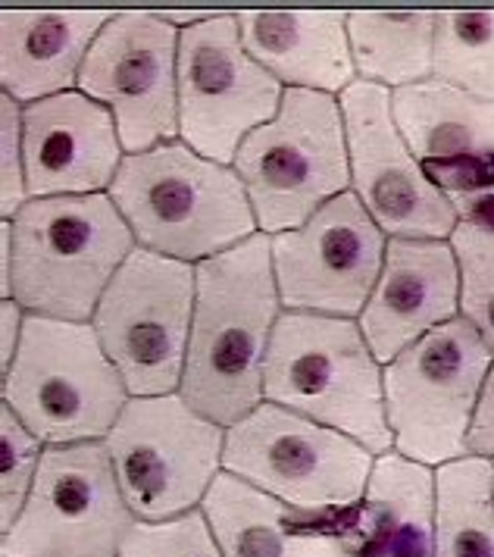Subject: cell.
Segmentation results:
<instances>
[{
    "label": "cell",
    "mask_w": 494,
    "mask_h": 557,
    "mask_svg": "<svg viewBox=\"0 0 494 557\" xmlns=\"http://www.w3.org/2000/svg\"><path fill=\"white\" fill-rule=\"evenodd\" d=\"M272 273V235L198 263V298L178 395L220 423H242L263 405V363L282 317Z\"/></svg>",
    "instance_id": "cell-1"
},
{
    "label": "cell",
    "mask_w": 494,
    "mask_h": 557,
    "mask_svg": "<svg viewBox=\"0 0 494 557\" xmlns=\"http://www.w3.org/2000/svg\"><path fill=\"white\" fill-rule=\"evenodd\" d=\"M107 195L138 248L195 267L260 232L238 173L200 157L182 138L153 151L125 153Z\"/></svg>",
    "instance_id": "cell-2"
},
{
    "label": "cell",
    "mask_w": 494,
    "mask_h": 557,
    "mask_svg": "<svg viewBox=\"0 0 494 557\" xmlns=\"http://www.w3.org/2000/svg\"><path fill=\"white\" fill-rule=\"evenodd\" d=\"M263 398L345 432L375 457L395 451L385 370L357 320L282 310L263 363Z\"/></svg>",
    "instance_id": "cell-3"
},
{
    "label": "cell",
    "mask_w": 494,
    "mask_h": 557,
    "mask_svg": "<svg viewBox=\"0 0 494 557\" xmlns=\"http://www.w3.org/2000/svg\"><path fill=\"white\" fill-rule=\"evenodd\" d=\"M10 228L13 301L70 323L95 320L107 285L138 248L110 195L32 198Z\"/></svg>",
    "instance_id": "cell-4"
},
{
    "label": "cell",
    "mask_w": 494,
    "mask_h": 557,
    "mask_svg": "<svg viewBox=\"0 0 494 557\" xmlns=\"http://www.w3.org/2000/svg\"><path fill=\"white\" fill-rule=\"evenodd\" d=\"M128 398L91 323L25 317L16 360L3 373V405L45 448L103 442Z\"/></svg>",
    "instance_id": "cell-5"
},
{
    "label": "cell",
    "mask_w": 494,
    "mask_h": 557,
    "mask_svg": "<svg viewBox=\"0 0 494 557\" xmlns=\"http://www.w3.org/2000/svg\"><path fill=\"white\" fill-rule=\"evenodd\" d=\"M232 170L245 185L260 232L300 228L322 203L350 191L342 101L285 88L275 120L247 135Z\"/></svg>",
    "instance_id": "cell-6"
},
{
    "label": "cell",
    "mask_w": 494,
    "mask_h": 557,
    "mask_svg": "<svg viewBox=\"0 0 494 557\" xmlns=\"http://www.w3.org/2000/svg\"><path fill=\"white\" fill-rule=\"evenodd\" d=\"M372 467L357 438L272 401L225 430V473L307 513L357 510Z\"/></svg>",
    "instance_id": "cell-7"
},
{
    "label": "cell",
    "mask_w": 494,
    "mask_h": 557,
    "mask_svg": "<svg viewBox=\"0 0 494 557\" xmlns=\"http://www.w3.org/2000/svg\"><path fill=\"white\" fill-rule=\"evenodd\" d=\"M494 355L464 317L385 363V407L397 455L425 467L470 457V430Z\"/></svg>",
    "instance_id": "cell-8"
},
{
    "label": "cell",
    "mask_w": 494,
    "mask_h": 557,
    "mask_svg": "<svg viewBox=\"0 0 494 557\" xmlns=\"http://www.w3.org/2000/svg\"><path fill=\"white\" fill-rule=\"evenodd\" d=\"M198 267L135 248L107 285L91 326L132 398L175 395L185 373Z\"/></svg>",
    "instance_id": "cell-9"
},
{
    "label": "cell",
    "mask_w": 494,
    "mask_h": 557,
    "mask_svg": "<svg viewBox=\"0 0 494 557\" xmlns=\"http://www.w3.org/2000/svg\"><path fill=\"white\" fill-rule=\"evenodd\" d=\"M103 442L135 520L157 523L195 510L223 473L225 430L178 392L128 398Z\"/></svg>",
    "instance_id": "cell-10"
},
{
    "label": "cell",
    "mask_w": 494,
    "mask_h": 557,
    "mask_svg": "<svg viewBox=\"0 0 494 557\" xmlns=\"http://www.w3.org/2000/svg\"><path fill=\"white\" fill-rule=\"evenodd\" d=\"M282 98L285 85L247 53L235 13H210L178 32V138L192 151L232 166Z\"/></svg>",
    "instance_id": "cell-11"
},
{
    "label": "cell",
    "mask_w": 494,
    "mask_h": 557,
    "mask_svg": "<svg viewBox=\"0 0 494 557\" xmlns=\"http://www.w3.org/2000/svg\"><path fill=\"white\" fill-rule=\"evenodd\" d=\"M132 527L107 442L48 445L0 557H120Z\"/></svg>",
    "instance_id": "cell-12"
},
{
    "label": "cell",
    "mask_w": 494,
    "mask_h": 557,
    "mask_svg": "<svg viewBox=\"0 0 494 557\" xmlns=\"http://www.w3.org/2000/svg\"><path fill=\"white\" fill-rule=\"evenodd\" d=\"M78 91L113 113L125 153L178 141V28L160 13H113L85 57Z\"/></svg>",
    "instance_id": "cell-13"
},
{
    "label": "cell",
    "mask_w": 494,
    "mask_h": 557,
    "mask_svg": "<svg viewBox=\"0 0 494 557\" xmlns=\"http://www.w3.org/2000/svg\"><path fill=\"white\" fill-rule=\"evenodd\" d=\"M388 235L354 191L292 232L272 235V273L285 310L360 320L385 267Z\"/></svg>",
    "instance_id": "cell-14"
},
{
    "label": "cell",
    "mask_w": 494,
    "mask_h": 557,
    "mask_svg": "<svg viewBox=\"0 0 494 557\" xmlns=\"http://www.w3.org/2000/svg\"><path fill=\"white\" fill-rule=\"evenodd\" d=\"M342 101L350 153V191L388 238L450 242L457 207L422 170L392 116V91L354 82Z\"/></svg>",
    "instance_id": "cell-15"
},
{
    "label": "cell",
    "mask_w": 494,
    "mask_h": 557,
    "mask_svg": "<svg viewBox=\"0 0 494 557\" xmlns=\"http://www.w3.org/2000/svg\"><path fill=\"white\" fill-rule=\"evenodd\" d=\"M23 148L28 201L107 195L125 160L113 113L78 88L23 107Z\"/></svg>",
    "instance_id": "cell-16"
},
{
    "label": "cell",
    "mask_w": 494,
    "mask_h": 557,
    "mask_svg": "<svg viewBox=\"0 0 494 557\" xmlns=\"http://www.w3.org/2000/svg\"><path fill=\"white\" fill-rule=\"evenodd\" d=\"M392 116L422 170L447 198L472 195L494 176V101L425 78L392 91Z\"/></svg>",
    "instance_id": "cell-17"
},
{
    "label": "cell",
    "mask_w": 494,
    "mask_h": 557,
    "mask_svg": "<svg viewBox=\"0 0 494 557\" xmlns=\"http://www.w3.org/2000/svg\"><path fill=\"white\" fill-rule=\"evenodd\" d=\"M460 317V267L450 242L388 238L385 267L360 313L372 357L392 363L422 335Z\"/></svg>",
    "instance_id": "cell-18"
},
{
    "label": "cell",
    "mask_w": 494,
    "mask_h": 557,
    "mask_svg": "<svg viewBox=\"0 0 494 557\" xmlns=\"http://www.w3.org/2000/svg\"><path fill=\"white\" fill-rule=\"evenodd\" d=\"M200 507L223 557H357L354 510L307 513L225 470Z\"/></svg>",
    "instance_id": "cell-19"
},
{
    "label": "cell",
    "mask_w": 494,
    "mask_h": 557,
    "mask_svg": "<svg viewBox=\"0 0 494 557\" xmlns=\"http://www.w3.org/2000/svg\"><path fill=\"white\" fill-rule=\"evenodd\" d=\"M110 20V10H0L3 95L28 107L75 91L85 57Z\"/></svg>",
    "instance_id": "cell-20"
},
{
    "label": "cell",
    "mask_w": 494,
    "mask_h": 557,
    "mask_svg": "<svg viewBox=\"0 0 494 557\" xmlns=\"http://www.w3.org/2000/svg\"><path fill=\"white\" fill-rule=\"evenodd\" d=\"M247 53L285 88L345 95L357 82L345 10L235 13Z\"/></svg>",
    "instance_id": "cell-21"
},
{
    "label": "cell",
    "mask_w": 494,
    "mask_h": 557,
    "mask_svg": "<svg viewBox=\"0 0 494 557\" xmlns=\"http://www.w3.org/2000/svg\"><path fill=\"white\" fill-rule=\"evenodd\" d=\"M354 527L357 557H435V470L397 451L375 457Z\"/></svg>",
    "instance_id": "cell-22"
},
{
    "label": "cell",
    "mask_w": 494,
    "mask_h": 557,
    "mask_svg": "<svg viewBox=\"0 0 494 557\" xmlns=\"http://www.w3.org/2000/svg\"><path fill=\"white\" fill-rule=\"evenodd\" d=\"M435 16L432 10L385 13L354 10L347 13V38L354 70L360 82L382 85L388 91L432 78L435 60Z\"/></svg>",
    "instance_id": "cell-23"
},
{
    "label": "cell",
    "mask_w": 494,
    "mask_h": 557,
    "mask_svg": "<svg viewBox=\"0 0 494 557\" xmlns=\"http://www.w3.org/2000/svg\"><path fill=\"white\" fill-rule=\"evenodd\" d=\"M435 557H494V460L435 467Z\"/></svg>",
    "instance_id": "cell-24"
},
{
    "label": "cell",
    "mask_w": 494,
    "mask_h": 557,
    "mask_svg": "<svg viewBox=\"0 0 494 557\" xmlns=\"http://www.w3.org/2000/svg\"><path fill=\"white\" fill-rule=\"evenodd\" d=\"M432 78L494 101V10H442L435 16Z\"/></svg>",
    "instance_id": "cell-25"
},
{
    "label": "cell",
    "mask_w": 494,
    "mask_h": 557,
    "mask_svg": "<svg viewBox=\"0 0 494 557\" xmlns=\"http://www.w3.org/2000/svg\"><path fill=\"white\" fill-rule=\"evenodd\" d=\"M450 248L460 267V317L494 355V232L476 220H460Z\"/></svg>",
    "instance_id": "cell-26"
},
{
    "label": "cell",
    "mask_w": 494,
    "mask_h": 557,
    "mask_svg": "<svg viewBox=\"0 0 494 557\" xmlns=\"http://www.w3.org/2000/svg\"><path fill=\"white\" fill-rule=\"evenodd\" d=\"M45 457V445L28 432L23 420L0 407V532L16 527Z\"/></svg>",
    "instance_id": "cell-27"
},
{
    "label": "cell",
    "mask_w": 494,
    "mask_h": 557,
    "mask_svg": "<svg viewBox=\"0 0 494 557\" xmlns=\"http://www.w3.org/2000/svg\"><path fill=\"white\" fill-rule=\"evenodd\" d=\"M120 557H223V548L203 507H195L173 520H135Z\"/></svg>",
    "instance_id": "cell-28"
},
{
    "label": "cell",
    "mask_w": 494,
    "mask_h": 557,
    "mask_svg": "<svg viewBox=\"0 0 494 557\" xmlns=\"http://www.w3.org/2000/svg\"><path fill=\"white\" fill-rule=\"evenodd\" d=\"M28 203L23 148V103L10 95L0 98V213L13 220Z\"/></svg>",
    "instance_id": "cell-29"
},
{
    "label": "cell",
    "mask_w": 494,
    "mask_h": 557,
    "mask_svg": "<svg viewBox=\"0 0 494 557\" xmlns=\"http://www.w3.org/2000/svg\"><path fill=\"white\" fill-rule=\"evenodd\" d=\"M470 455L494 460V363L492 370H489V380L482 385V395H479V405H476V417H472Z\"/></svg>",
    "instance_id": "cell-30"
},
{
    "label": "cell",
    "mask_w": 494,
    "mask_h": 557,
    "mask_svg": "<svg viewBox=\"0 0 494 557\" xmlns=\"http://www.w3.org/2000/svg\"><path fill=\"white\" fill-rule=\"evenodd\" d=\"M25 317L28 313L16 301H3L0 305V363H3V373L16 360V351H20V342H23L25 332Z\"/></svg>",
    "instance_id": "cell-31"
},
{
    "label": "cell",
    "mask_w": 494,
    "mask_h": 557,
    "mask_svg": "<svg viewBox=\"0 0 494 557\" xmlns=\"http://www.w3.org/2000/svg\"><path fill=\"white\" fill-rule=\"evenodd\" d=\"M450 203L457 207L460 220H476V223H482V226L494 232V176L485 188H479L472 195L450 198Z\"/></svg>",
    "instance_id": "cell-32"
},
{
    "label": "cell",
    "mask_w": 494,
    "mask_h": 557,
    "mask_svg": "<svg viewBox=\"0 0 494 557\" xmlns=\"http://www.w3.org/2000/svg\"><path fill=\"white\" fill-rule=\"evenodd\" d=\"M0 295L3 301H13V228L10 220L0 226Z\"/></svg>",
    "instance_id": "cell-33"
}]
</instances>
